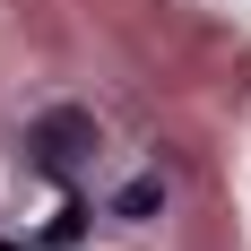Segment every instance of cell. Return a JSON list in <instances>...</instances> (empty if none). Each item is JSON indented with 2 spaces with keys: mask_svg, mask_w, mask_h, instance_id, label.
I'll use <instances>...</instances> for the list:
<instances>
[{
  "mask_svg": "<svg viewBox=\"0 0 251 251\" xmlns=\"http://www.w3.org/2000/svg\"><path fill=\"white\" fill-rule=\"evenodd\" d=\"M26 156H35V165H44V174L61 182L87 217L148 226L156 208H165V174H156V165H139V156H122L87 104H52L44 122L26 130Z\"/></svg>",
  "mask_w": 251,
  "mask_h": 251,
  "instance_id": "1",
  "label": "cell"
},
{
  "mask_svg": "<svg viewBox=\"0 0 251 251\" xmlns=\"http://www.w3.org/2000/svg\"><path fill=\"white\" fill-rule=\"evenodd\" d=\"M0 251H35V243H18V234H0Z\"/></svg>",
  "mask_w": 251,
  "mask_h": 251,
  "instance_id": "2",
  "label": "cell"
}]
</instances>
